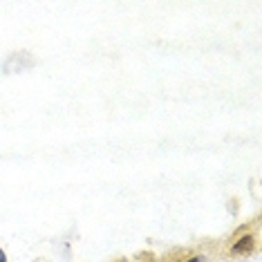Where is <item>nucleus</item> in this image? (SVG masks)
I'll return each mask as SVG.
<instances>
[{"mask_svg": "<svg viewBox=\"0 0 262 262\" xmlns=\"http://www.w3.org/2000/svg\"><path fill=\"white\" fill-rule=\"evenodd\" d=\"M255 249V237L249 233V235H244L240 242H235L233 247H231V255H240V253H251Z\"/></svg>", "mask_w": 262, "mask_h": 262, "instance_id": "obj_1", "label": "nucleus"}, {"mask_svg": "<svg viewBox=\"0 0 262 262\" xmlns=\"http://www.w3.org/2000/svg\"><path fill=\"white\" fill-rule=\"evenodd\" d=\"M184 262H202V258H198V255H193V258H186Z\"/></svg>", "mask_w": 262, "mask_h": 262, "instance_id": "obj_2", "label": "nucleus"}, {"mask_svg": "<svg viewBox=\"0 0 262 262\" xmlns=\"http://www.w3.org/2000/svg\"><path fill=\"white\" fill-rule=\"evenodd\" d=\"M0 262H5V255H3V251H0Z\"/></svg>", "mask_w": 262, "mask_h": 262, "instance_id": "obj_3", "label": "nucleus"}]
</instances>
